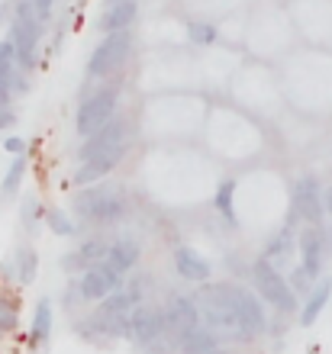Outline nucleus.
<instances>
[{
	"mask_svg": "<svg viewBox=\"0 0 332 354\" xmlns=\"http://www.w3.org/2000/svg\"><path fill=\"white\" fill-rule=\"evenodd\" d=\"M187 39H191V46H213L216 39H220V32H216V26L213 23H200V19H191L187 23Z\"/></svg>",
	"mask_w": 332,
	"mask_h": 354,
	"instance_id": "393cba45",
	"label": "nucleus"
},
{
	"mask_svg": "<svg viewBox=\"0 0 332 354\" xmlns=\"http://www.w3.org/2000/svg\"><path fill=\"white\" fill-rule=\"evenodd\" d=\"M13 122H17V113L10 110H0V129H10V126H13Z\"/></svg>",
	"mask_w": 332,
	"mask_h": 354,
	"instance_id": "c9c22d12",
	"label": "nucleus"
},
{
	"mask_svg": "<svg viewBox=\"0 0 332 354\" xmlns=\"http://www.w3.org/2000/svg\"><path fill=\"white\" fill-rule=\"evenodd\" d=\"M232 194H236V180H222L220 187H216V200H213V206H216V213L226 219V225L229 229H239V219H236V206H232Z\"/></svg>",
	"mask_w": 332,
	"mask_h": 354,
	"instance_id": "5701e85b",
	"label": "nucleus"
},
{
	"mask_svg": "<svg viewBox=\"0 0 332 354\" xmlns=\"http://www.w3.org/2000/svg\"><path fill=\"white\" fill-rule=\"evenodd\" d=\"M287 287L294 290V293H310V287H313V277H310L304 268H294V274H290V280H287Z\"/></svg>",
	"mask_w": 332,
	"mask_h": 354,
	"instance_id": "c756f323",
	"label": "nucleus"
},
{
	"mask_svg": "<svg viewBox=\"0 0 332 354\" xmlns=\"http://www.w3.org/2000/svg\"><path fill=\"white\" fill-rule=\"evenodd\" d=\"M130 332H132V342H139V345H152L158 338H165V309L152 306V303L132 306Z\"/></svg>",
	"mask_w": 332,
	"mask_h": 354,
	"instance_id": "1a4fd4ad",
	"label": "nucleus"
},
{
	"mask_svg": "<svg viewBox=\"0 0 332 354\" xmlns=\"http://www.w3.org/2000/svg\"><path fill=\"white\" fill-rule=\"evenodd\" d=\"M36 213H39V203L36 200H26V206H23V219H26V225H33Z\"/></svg>",
	"mask_w": 332,
	"mask_h": 354,
	"instance_id": "f704fd0d",
	"label": "nucleus"
},
{
	"mask_svg": "<svg viewBox=\"0 0 332 354\" xmlns=\"http://www.w3.org/2000/svg\"><path fill=\"white\" fill-rule=\"evenodd\" d=\"M120 287H123V277L113 268H107L103 261L94 264V268H87L84 270V277L78 280V293H81V299H103Z\"/></svg>",
	"mask_w": 332,
	"mask_h": 354,
	"instance_id": "f8f14e48",
	"label": "nucleus"
},
{
	"mask_svg": "<svg viewBox=\"0 0 332 354\" xmlns=\"http://www.w3.org/2000/svg\"><path fill=\"white\" fill-rule=\"evenodd\" d=\"M175 270L191 283H207L210 280V264L203 261L194 248H177L175 252Z\"/></svg>",
	"mask_w": 332,
	"mask_h": 354,
	"instance_id": "a211bd4d",
	"label": "nucleus"
},
{
	"mask_svg": "<svg viewBox=\"0 0 332 354\" xmlns=\"http://www.w3.org/2000/svg\"><path fill=\"white\" fill-rule=\"evenodd\" d=\"M29 3H33L39 23H42V19H49V13H52V3H55V0H29Z\"/></svg>",
	"mask_w": 332,
	"mask_h": 354,
	"instance_id": "2f4dec72",
	"label": "nucleus"
},
{
	"mask_svg": "<svg viewBox=\"0 0 332 354\" xmlns=\"http://www.w3.org/2000/svg\"><path fill=\"white\" fill-rule=\"evenodd\" d=\"M126 149L130 145H120V149L107 151V155H97V158H87L81 161V168L74 171V184L78 187H91V184H101L103 177L110 174L116 165H120L123 158H126Z\"/></svg>",
	"mask_w": 332,
	"mask_h": 354,
	"instance_id": "4468645a",
	"label": "nucleus"
},
{
	"mask_svg": "<svg viewBox=\"0 0 332 354\" xmlns=\"http://www.w3.org/2000/svg\"><path fill=\"white\" fill-rule=\"evenodd\" d=\"M116 100H120V81H113L107 87H97L94 93H87L78 106V136H91L116 113Z\"/></svg>",
	"mask_w": 332,
	"mask_h": 354,
	"instance_id": "20e7f679",
	"label": "nucleus"
},
{
	"mask_svg": "<svg viewBox=\"0 0 332 354\" xmlns=\"http://www.w3.org/2000/svg\"><path fill=\"white\" fill-rule=\"evenodd\" d=\"M46 223H49V229L55 235H78L81 229L74 225V219L68 213H62V209H49L46 213Z\"/></svg>",
	"mask_w": 332,
	"mask_h": 354,
	"instance_id": "bb28decb",
	"label": "nucleus"
},
{
	"mask_svg": "<svg viewBox=\"0 0 332 354\" xmlns=\"http://www.w3.org/2000/svg\"><path fill=\"white\" fill-rule=\"evenodd\" d=\"M49 332H52V303H49V299H39V303H36V316H33V332H29L33 348L46 345Z\"/></svg>",
	"mask_w": 332,
	"mask_h": 354,
	"instance_id": "4be33fe9",
	"label": "nucleus"
},
{
	"mask_svg": "<svg viewBox=\"0 0 332 354\" xmlns=\"http://www.w3.org/2000/svg\"><path fill=\"white\" fill-rule=\"evenodd\" d=\"M320 203H323V216H332V187H320Z\"/></svg>",
	"mask_w": 332,
	"mask_h": 354,
	"instance_id": "473e14b6",
	"label": "nucleus"
},
{
	"mask_svg": "<svg viewBox=\"0 0 332 354\" xmlns=\"http://www.w3.org/2000/svg\"><path fill=\"white\" fill-rule=\"evenodd\" d=\"M216 335H213L210 328H194L191 335L181 342V351L184 354H213L216 351Z\"/></svg>",
	"mask_w": 332,
	"mask_h": 354,
	"instance_id": "b1692460",
	"label": "nucleus"
},
{
	"mask_svg": "<svg viewBox=\"0 0 332 354\" xmlns=\"http://www.w3.org/2000/svg\"><path fill=\"white\" fill-rule=\"evenodd\" d=\"M23 174H26V158H23V155H17V158H13V165H10V171H7V177H3L0 194H3V196L17 194V187H19V180H23Z\"/></svg>",
	"mask_w": 332,
	"mask_h": 354,
	"instance_id": "cd10ccee",
	"label": "nucleus"
},
{
	"mask_svg": "<svg viewBox=\"0 0 332 354\" xmlns=\"http://www.w3.org/2000/svg\"><path fill=\"white\" fill-rule=\"evenodd\" d=\"M74 213L81 216V219H91V223H116L126 213V200L120 194H113L110 187L91 184V190L78 194Z\"/></svg>",
	"mask_w": 332,
	"mask_h": 354,
	"instance_id": "39448f33",
	"label": "nucleus"
},
{
	"mask_svg": "<svg viewBox=\"0 0 332 354\" xmlns=\"http://www.w3.org/2000/svg\"><path fill=\"white\" fill-rule=\"evenodd\" d=\"M252 283H255V290H259L274 309H281V313H294L297 309V293L287 287V280L281 277V270L268 261V258H259V261L252 264Z\"/></svg>",
	"mask_w": 332,
	"mask_h": 354,
	"instance_id": "423d86ee",
	"label": "nucleus"
},
{
	"mask_svg": "<svg viewBox=\"0 0 332 354\" xmlns=\"http://www.w3.org/2000/svg\"><path fill=\"white\" fill-rule=\"evenodd\" d=\"M39 36H42V26H39V17L33 13V3L29 0H19L17 3V19L10 26V42L17 48V65L23 71L36 65V48H39Z\"/></svg>",
	"mask_w": 332,
	"mask_h": 354,
	"instance_id": "7ed1b4c3",
	"label": "nucleus"
},
{
	"mask_svg": "<svg viewBox=\"0 0 332 354\" xmlns=\"http://www.w3.org/2000/svg\"><path fill=\"white\" fill-rule=\"evenodd\" d=\"M0 68H17V48H13L10 39L0 42Z\"/></svg>",
	"mask_w": 332,
	"mask_h": 354,
	"instance_id": "7c9ffc66",
	"label": "nucleus"
},
{
	"mask_svg": "<svg viewBox=\"0 0 332 354\" xmlns=\"http://www.w3.org/2000/svg\"><path fill=\"white\" fill-rule=\"evenodd\" d=\"M329 297H332V277H316V287H310L306 303L300 309V322L313 326L316 319H320V313L326 309V303H329Z\"/></svg>",
	"mask_w": 332,
	"mask_h": 354,
	"instance_id": "6ab92c4d",
	"label": "nucleus"
},
{
	"mask_svg": "<svg viewBox=\"0 0 332 354\" xmlns=\"http://www.w3.org/2000/svg\"><path fill=\"white\" fill-rule=\"evenodd\" d=\"M297 248H300V258L304 264L300 268L310 274V277H320L326 264V235L320 225H306L304 232L297 235Z\"/></svg>",
	"mask_w": 332,
	"mask_h": 354,
	"instance_id": "ddd939ff",
	"label": "nucleus"
},
{
	"mask_svg": "<svg viewBox=\"0 0 332 354\" xmlns=\"http://www.w3.org/2000/svg\"><path fill=\"white\" fill-rule=\"evenodd\" d=\"M290 254H294V229L287 225V229H281V232L271 239V245L265 248V254H261V258H268V261L281 270L287 261H290Z\"/></svg>",
	"mask_w": 332,
	"mask_h": 354,
	"instance_id": "aec40b11",
	"label": "nucleus"
},
{
	"mask_svg": "<svg viewBox=\"0 0 332 354\" xmlns=\"http://www.w3.org/2000/svg\"><path fill=\"white\" fill-rule=\"evenodd\" d=\"M17 268H19V283H33V277H36V268H39L36 252H33V248H19Z\"/></svg>",
	"mask_w": 332,
	"mask_h": 354,
	"instance_id": "c85d7f7f",
	"label": "nucleus"
},
{
	"mask_svg": "<svg viewBox=\"0 0 332 354\" xmlns=\"http://www.w3.org/2000/svg\"><path fill=\"white\" fill-rule=\"evenodd\" d=\"M132 52V32L130 29H120V32H107V36L97 42V48L87 58V77L91 81H103V77H113L126 65V58Z\"/></svg>",
	"mask_w": 332,
	"mask_h": 354,
	"instance_id": "f03ea898",
	"label": "nucleus"
},
{
	"mask_svg": "<svg viewBox=\"0 0 332 354\" xmlns=\"http://www.w3.org/2000/svg\"><path fill=\"white\" fill-rule=\"evenodd\" d=\"M232 299L239 309V326H242V342H252L265 332L268 319H265V306L259 303V297H252V290L232 287Z\"/></svg>",
	"mask_w": 332,
	"mask_h": 354,
	"instance_id": "9d476101",
	"label": "nucleus"
},
{
	"mask_svg": "<svg viewBox=\"0 0 332 354\" xmlns=\"http://www.w3.org/2000/svg\"><path fill=\"white\" fill-rule=\"evenodd\" d=\"M136 13H139V0H110L107 10H103L101 17V32H120V29H130L136 23Z\"/></svg>",
	"mask_w": 332,
	"mask_h": 354,
	"instance_id": "2eb2a0df",
	"label": "nucleus"
},
{
	"mask_svg": "<svg viewBox=\"0 0 332 354\" xmlns=\"http://www.w3.org/2000/svg\"><path fill=\"white\" fill-rule=\"evenodd\" d=\"M103 264L113 268L120 277H126V274L139 264V245L132 242V239H120V242H113L110 248H107V254H103Z\"/></svg>",
	"mask_w": 332,
	"mask_h": 354,
	"instance_id": "f3484780",
	"label": "nucleus"
},
{
	"mask_svg": "<svg viewBox=\"0 0 332 354\" xmlns=\"http://www.w3.org/2000/svg\"><path fill=\"white\" fill-rule=\"evenodd\" d=\"M120 145H130V120L113 113V116L103 122L101 129L91 132V136L84 139L81 151H78V158H81V161L97 158V155H107V151L120 149Z\"/></svg>",
	"mask_w": 332,
	"mask_h": 354,
	"instance_id": "0eeeda50",
	"label": "nucleus"
},
{
	"mask_svg": "<svg viewBox=\"0 0 332 354\" xmlns=\"http://www.w3.org/2000/svg\"><path fill=\"white\" fill-rule=\"evenodd\" d=\"M194 306L213 335L242 342V326H239L236 299H232V283H210V280L200 283V290H197V297H194Z\"/></svg>",
	"mask_w": 332,
	"mask_h": 354,
	"instance_id": "f257e3e1",
	"label": "nucleus"
},
{
	"mask_svg": "<svg viewBox=\"0 0 332 354\" xmlns=\"http://www.w3.org/2000/svg\"><path fill=\"white\" fill-rule=\"evenodd\" d=\"M94 326H97V332L110 338H132L130 313H94Z\"/></svg>",
	"mask_w": 332,
	"mask_h": 354,
	"instance_id": "412c9836",
	"label": "nucleus"
},
{
	"mask_svg": "<svg viewBox=\"0 0 332 354\" xmlns=\"http://www.w3.org/2000/svg\"><path fill=\"white\" fill-rule=\"evenodd\" d=\"M3 149H7L10 155H23V151H26V142L23 139H7L3 142Z\"/></svg>",
	"mask_w": 332,
	"mask_h": 354,
	"instance_id": "72a5a7b5",
	"label": "nucleus"
},
{
	"mask_svg": "<svg viewBox=\"0 0 332 354\" xmlns=\"http://www.w3.org/2000/svg\"><path fill=\"white\" fill-rule=\"evenodd\" d=\"M17 322H19V306H17V299L0 297V335H10V332L17 328Z\"/></svg>",
	"mask_w": 332,
	"mask_h": 354,
	"instance_id": "a878e982",
	"label": "nucleus"
},
{
	"mask_svg": "<svg viewBox=\"0 0 332 354\" xmlns=\"http://www.w3.org/2000/svg\"><path fill=\"white\" fill-rule=\"evenodd\" d=\"M194 328H200V313L194 306V297H171L165 306V335H175L181 345Z\"/></svg>",
	"mask_w": 332,
	"mask_h": 354,
	"instance_id": "6e6552de",
	"label": "nucleus"
},
{
	"mask_svg": "<svg viewBox=\"0 0 332 354\" xmlns=\"http://www.w3.org/2000/svg\"><path fill=\"white\" fill-rule=\"evenodd\" d=\"M294 219H304L306 225H320L323 219V203H320V180L316 177H304L294 187Z\"/></svg>",
	"mask_w": 332,
	"mask_h": 354,
	"instance_id": "9b49d317",
	"label": "nucleus"
},
{
	"mask_svg": "<svg viewBox=\"0 0 332 354\" xmlns=\"http://www.w3.org/2000/svg\"><path fill=\"white\" fill-rule=\"evenodd\" d=\"M107 248H110V245L101 242V239H87L78 252H68L65 258H62V268L65 270H87V268H94V264L103 261Z\"/></svg>",
	"mask_w": 332,
	"mask_h": 354,
	"instance_id": "dca6fc26",
	"label": "nucleus"
}]
</instances>
